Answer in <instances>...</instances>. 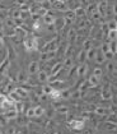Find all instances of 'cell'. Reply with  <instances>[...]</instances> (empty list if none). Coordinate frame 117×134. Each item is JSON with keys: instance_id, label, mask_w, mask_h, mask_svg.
Wrapping results in <instances>:
<instances>
[{"instance_id": "cell-1", "label": "cell", "mask_w": 117, "mask_h": 134, "mask_svg": "<svg viewBox=\"0 0 117 134\" xmlns=\"http://www.w3.org/2000/svg\"><path fill=\"white\" fill-rule=\"evenodd\" d=\"M70 126L75 129V130H82L84 128V121L83 120H71L70 121Z\"/></svg>"}, {"instance_id": "cell-2", "label": "cell", "mask_w": 117, "mask_h": 134, "mask_svg": "<svg viewBox=\"0 0 117 134\" xmlns=\"http://www.w3.org/2000/svg\"><path fill=\"white\" fill-rule=\"evenodd\" d=\"M55 17H53L52 13H50V12H47L45 15H43V23L45 24H53L55 23Z\"/></svg>"}, {"instance_id": "cell-3", "label": "cell", "mask_w": 117, "mask_h": 134, "mask_svg": "<svg viewBox=\"0 0 117 134\" xmlns=\"http://www.w3.org/2000/svg\"><path fill=\"white\" fill-rule=\"evenodd\" d=\"M18 111L15 110V107H13V109H9V110H7L5 113H4V115H5V118L7 119H15L17 116H18Z\"/></svg>"}, {"instance_id": "cell-4", "label": "cell", "mask_w": 117, "mask_h": 134, "mask_svg": "<svg viewBox=\"0 0 117 134\" xmlns=\"http://www.w3.org/2000/svg\"><path fill=\"white\" fill-rule=\"evenodd\" d=\"M38 72V62H32L28 66V73L29 74H36Z\"/></svg>"}, {"instance_id": "cell-5", "label": "cell", "mask_w": 117, "mask_h": 134, "mask_svg": "<svg viewBox=\"0 0 117 134\" xmlns=\"http://www.w3.org/2000/svg\"><path fill=\"white\" fill-rule=\"evenodd\" d=\"M88 83H89L92 87H96V86H98V83H99V77H96L94 74L90 75L89 79H88Z\"/></svg>"}, {"instance_id": "cell-6", "label": "cell", "mask_w": 117, "mask_h": 134, "mask_svg": "<svg viewBox=\"0 0 117 134\" xmlns=\"http://www.w3.org/2000/svg\"><path fill=\"white\" fill-rule=\"evenodd\" d=\"M76 73H78V77H84L85 73H87V65L82 64L80 66H78L76 68Z\"/></svg>"}, {"instance_id": "cell-7", "label": "cell", "mask_w": 117, "mask_h": 134, "mask_svg": "<svg viewBox=\"0 0 117 134\" xmlns=\"http://www.w3.org/2000/svg\"><path fill=\"white\" fill-rule=\"evenodd\" d=\"M14 91L21 96V98H24V97H27V96H28V91H27L26 88H23V87H18V88H15Z\"/></svg>"}, {"instance_id": "cell-8", "label": "cell", "mask_w": 117, "mask_h": 134, "mask_svg": "<svg viewBox=\"0 0 117 134\" xmlns=\"http://www.w3.org/2000/svg\"><path fill=\"white\" fill-rule=\"evenodd\" d=\"M45 114V109L42 106H36L34 107V118H41Z\"/></svg>"}, {"instance_id": "cell-9", "label": "cell", "mask_w": 117, "mask_h": 134, "mask_svg": "<svg viewBox=\"0 0 117 134\" xmlns=\"http://www.w3.org/2000/svg\"><path fill=\"white\" fill-rule=\"evenodd\" d=\"M61 69H63V64L61 63H57L56 65H53V68L51 69V75H56L57 73H60Z\"/></svg>"}, {"instance_id": "cell-10", "label": "cell", "mask_w": 117, "mask_h": 134, "mask_svg": "<svg viewBox=\"0 0 117 134\" xmlns=\"http://www.w3.org/2000/svg\"><path fill=\"white\" fill-rule=\"evenodd\" d=\"M51 98H53V100H57V98H61V91L60 90H55L53 88L52 90V92L48 94Z\"/></svg>"}, {"instance_id": "cell-11", "label": "cell", "mask_w": 117, "mask_h": 134, "mask_svg": "<svg viewBox=\"0 0 117 134\" xmlns=\"http://www.w3.org/2000/svg\"><path fill=\"white\" fill-rule=\"evenodd\" d=\"M8 97L10 98L11 101H14V102H18V101H21V96L15 92V91H11V92L9 93V96H8Z\"/></svg>"}, {"instance_id": "cell-12", "label": "cell", "mask_w": 117, "mask_h": 134, "mask_svg": "<svg viewBox=\"0 0 117 134\" xmlns=\"http://www.w3.org/2000/svg\"><path fill=\"white\" fill-rule=\"evenodd\" d=\"M96 62L98 63V64H102V63H104V60H106V58H104V54L101 51V52H98V54H96Z\"/></svg>"}, {"instance_id": "cell-13", "label": "cell", "mask_w": 117, "mask_h": 134, "mask_svg": "<svg viewBox=\"0 0 117 134\" xmlns=\"http://www.w3.org/2000/svg\"><path fill=\"white\" fill-rule=\"evenodd\" d=\"M96 114H97V115H99V116H104V115L107 114L106 107H102V106H98V107H96Z\"/></svg>"}, {"instance_id": "cell-14", "label": "cell", "mask_w": 117, "mask_h": 134, "mask_svg": "<svg viewBox=\"0 0 117 134\" xmlns=\"http://www.w3.org/2000/svg\"><path fill=\"white\" fill-rule=\"evenodd\" d=\"M109 50L113 54H117V40H112L109 42Z\"/></svg>"}, {"instance_id": "cell-15", "label": "cell", "mask_w": 117, "mask_h": 134, "mask_svg": "<svg viewBox=\"0 0 117 134\" xmlns=\"http://www.w3.org/2000/svg\"><path fill=\"white\" fill-rule=\"evenodd\" d=\"M52 90H53V87H51L50 84H46V86H43L42 87V92H43V94H50V93L52 92Z\"/></svg>"}, {"instance_id": "cell-16", "label": "cell", "mask_w": 117, "mask_h": 134, "mask_svg": "<svg viewBox=\"0 0 117 134\" xmlns=\"http://www.w3.org/2000/svg\"><path fill=\"white\" fill-rule=\"evenodd\" d=\"M108 38L112 40H117V30H109L108 31Z\"/></svg>"}, {"instance_id": "cell-17", "label": "cell", "mask_w": 117, "mask_h": 134, "mask_svg": "<svg viewBox=\"0 0 117 134\" xmlns=\"http://www.w3.org/2000/svg\"><path fill=\"white\" fill-rule=\"evenodd\" d=\"M38 81H40V82H46V81H48L47 74L45 72H40L38 73Z\"/></svg>"}, {"instance_id": "cell-18", "label": "cell", "mask_w": 117, "mask_h": 134, "mask_svg": "<svg viewBox=\"0 0 117 134\" xmlns=\"http://www.w3.org/2000/svg\"><path fill=\"white\" fill-rule=\"evenodd\" d=\"M96 49H89L88 51H87V58L88 59H94L96 58Z\"/></svg>"}, {"instance_id": "cell-19", "label": "cell", "mask_w": 117, "mask_h": 134, "mask_svg": "<svg viewBox=\"0 0 117 134\" xmlns=\"http://www.w3.org/2000/svg\"><path fill=\"white\" fill-rule=\"evenodd\" d=\"M5 24H7V27H9V28H15V22H14V19L8 18V19L5 21Z\"/></svg>"}, {"instance_id": "cell-20", "label": "cell", "mask_w": 117, "mask_h": 134, "mask_svg": "<svg viewBox=\"0 0 117 134\" xmlns=\"http://www.w3.org/2000/svg\"><path fill=\"white\" fill-rule=\"evenodd\" d=\"M26 116L27 118H34V107H29L26 113Z\"/></svg>"}, {"instance_id": "cell-21", "label": "cell", "mask_w": 117, "mask_h": 134, "mask_svg": "<svg viewBox=\"0 0 117 134\" xmlns=\"http://www.w3.org/2000/svg\"><path fill=\"white\" fill-rule=\"evenodd\" d=\"M85 58H87V51H85V50H83V51L79 54V58H78V59H79V62H80V63H84Z\"/></svg>"}, {"instance_id": "cell-22", "label": "cell", "mask_w": 117, "mask_h": 134, "mask_svg": "<svg viewBox=\"0 0 117 134\" xmlns=\"http://www.w3.org/2000/svg\"><path fill=\"white\" fill-rule=\"evenodd\" d=\"M102 97H103L104 100H108V98H111V92H109L108 90H103V92H102Z\"/></svg>"}, {"instance_id": "cell-23", "label": "cell", "mask_w": 117, "mask_h": 134, "mask_svg": "<svg viewBox=\"0 0 117 134\" xmlns=\"http://www.w3.org/2000/svg\"><path fill=\"white\" fill-rule=\"evenodd\" d=\"M93 74H94L96 77H99V78H101V77H102V74H103V72H102V69H101V68H96V69L93 70Z\"/></svg>"}, {"instance_id": "cell-24", "label": "cell", "mask_w": 117, "mask_h": 134, "mask_svg": "<svg viewBox=\"0 0 117 134\" xmlns=\"http://www.w3.org/2000/svg\"><path fill=\"white\" fill-rule=\"evenodd\" d=\"M108 27L109 30H117V22L116 21H111L108 23Z\"/></svg>"}, {"instance_id": "cell-25", "label": "cell", "mask_w": 117, "mask_h": 134, "mask_svg": "<svg viewBox=\"0 0 117 134\" xmlns=\"http://www.w3.org/2000/svg\"><path fill=\"white\" fill-rule=\"evenodd\" d=\"M74 13H75V15H83V14H84V9L79 7V8H76L74 10Z\"/></svg>"}, {"instance_id": "cell-26", "label": "cell", "mask_w": 117, "mask_h": 134, "mask_svg": "<svg viewBox=\"0 0 117 134\" xmlns=\"http://www.w3.org/2000/svg\"><path fill=\"white\" fill-rule=\"evenodd\" d=\"M108 51H109V45H108V43H103V45H102V52L106 54V52H108Z\"/></svg>"}, {"instance_id": "cell-27", "label": "cell", "mask_w": 117, "mask_h": 134, "mask_svg": "<svg viewBox=\"0 0 117 134\" xmlns=\"http://www.w3.org/2000/svg\"><path fill=\"white\" fill-rule=\"evenodd\" d=\"M21 14H22L21 9H18V10H14V12H13V18H21Z\"/></svg>"}, {"instance_id": "cell-28", "label": "cell", "mask_w": 117, "mask_h": 134, "mask_svg": "<svg viewBox=\"0 0 117 134\" xmlns=\"http://www.w3.org/2000/svg\"><path fill=\"white\" fill-rule=\"evenodd\" d=\"M64 66L65 68H70V66H71V59H70V58H67V59L65 60Z\"/></svg>"}, {"instance_id": "cell-29", "label": "cell", "mask_w": 117, "mask_h": 134, "mask_svg": "<svg viewBox=\"0 0 117 134\" xmlns=\"http://www.w3.org/2000/svg\"><path fill=\"white\" fill-rule=\"evenodd\" d=\"M113 55H115V54L109 50L108 52H106V54H104V58H106V59H112V58H113Z\"/></svg>"}, {"instance_id": "cell-30", "label": "cell", "mask_w": 117, "mask_h": 134, "mask_svg": "<svg viewBox=\"0 0 117 134\" xmlns=\"http://www.w3.org/2000/svg\"><path fill=\"white\" fill-rule=\"evenodd\" d=\"M29 9H31V8H29L27 4H23L21 7V12H29Z\"/></svg>"}, {"instance_id": "cell-31", "label": "cell", "mask_w": 117, "mask_h": 134, "mask_svg": "<svg viewBox=\"0 0 117 134\" xmlns=\"http://www.w3.org/2000/svg\"><path fill=\"white\" fill-rule=\"evenodd\" d=\"M84 49H85V51H88V50L90 49V41H89V40L84 42Z\"/></svg>"}, {"instance_id": "cell-32", "label": "cell", "mask_w": 117, "mask_h": 134, "mask_svg": "<svg viewBox=\"0 0 117 134\" xmlns=\"http://www.w3.org/2000/svg\"><path fill=\"white\" fill-rule=\"evenodd\" d=\"M18 81H21V82L26 81V78H24V74H23V73H19V78H18Z\"/></svg>"}, {"instance_id": "cell-33", "label": "cell", "mask_w": 117, "mask_h": 134, "mask_svg": "<svg viewBox=\"0 0 117 134\" xmlns=\"http://www.w3.org/2000/svg\"><path fill=\"white\" fill-rule=\"evenodd\" d=\"M33 28H34V30H40V23H38V22H36V23L33 24Z\"/></svg>"}, {"instance_id": "cell-34", "label": "cell", "mask_w": 117, "mask_h": 134, "mask_svg": "<svg viewBox=\"0 0 117 134\" xmlns=\"http://www.w3.org/2000/svg\"><path fill=\"white\" fill-rule=\"evenodd\" d=\"M107 69H108L109 72H112V70H113V65H112V64H108V65H107Z\"/></svg>"}, {"instance_id": "cell-35", "label": "cell", "mask_w": 117, "mask_h": 134, "mask_svg": "<svg viewBox=\"0 0 117 134\" xmlns=\"http://www.w3.org/2000/svg\"><path fill=\"white\" fill-rule=\"evenodd\" d=\"M59 111H60V113H67V109H66V107L64 109V106H63V109H59Z\"/></svg>"}, {"instance_id": "cell-36", "label": "cell", "mask_w": 117, "mask_h": 134, "mask_svg": "<svg viewBox=\"0 0 117 134\" xmlns=\"http://www.w3.org/2000/svg\"><path fill=\"white\" fill-rule=\"evenodd\" d=\"M3 46H4V41H3V37L0 36V49H3Z\"/></svg>"}, {"instance_id": "cell-37", "label": "cell", "mask_w": 117, "mask_h": 134, "mask_svg": "<svg viewBox=\"0 0 117 134\" xmlns=\"http://www.w3.org/2000/svg\"><path fill=\"white\" fill-rule=\"evenodd\" d=\"M3 28H4V23H3V22L0 21V32L3 31Z\"/></svg>"}, {"instance_id": "cell-38", "label": "cell", "mask_w": 117, "mask_h": 134, "mask_svg": "<svg viewBox=\"0 0 117 134\" xmlns=\"http://www.w3.org/2000/svg\"><path fill=\"white\" fill-rule=\"evenodd\" d=\"M4 113H5V110L3 109V106H0V115H3Z\"/></svg>"}, {"instance_id": "cell-39", "label": "cell", "mask_w": 117, "mask_h": 134, "mask_svg": "<svg viewBox=\"0 0 117 134\" xmlns=\"http://www.w3.org/2000/svg\"><path fill=\"white\" fill-rule=\"evenodd\" d=\"M113 12H115V13H116V14H117V4H116V5H115V7H113Z\"/></svg>"}, {"instance_id": "cell-40", "label": "cell", "mask_w": 117, "mask_h": 134, "mask_svg": "<svg viewBox=\"0 0 117 134\" xmlns=\"http://www.w3.org/2000/svg\"><path fill=\"white\" fill-rule=\"evenodd\" d=\"M36 1H37V3H43L45 0H36Z\"/></svg>"}]
</instances>
